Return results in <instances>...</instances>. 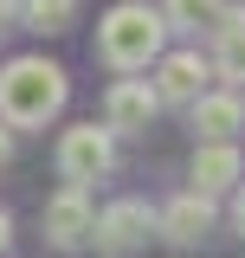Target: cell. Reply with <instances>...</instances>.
Masks as SVG:
<instances>
[{"instance_id": "9c48e42d", "label": "cell", "mask_w": 245, "mask_h": 258, "mask_svg": "<svg viewBox=\"0 0 245 258\" xmlns=\"http://www.w3.org/2000/svg\"><path fill=\"white\" fill-rule=\"evenodd\" d=\"M219 52H213V71L226 78V84H245V7H219Z\"/></svg>"}, {"instance_id": "9a60e30c", "label": "cell", "mask_w": 245, "mask_h": 258, "mask_svg": "<svg viewBox=\"0 0 245 258\" xmlns=\"http://www.w3.org/2000/svg\"><path fill=\"white\" fill-rule=\"evenodd\" d=\"M13 20H20V0H0V32L13 26Z\"/></svg>"}, {"instance_id": "8992f818", "label": "cell", "mask_w": 245, "mask_h": 258, "mask_svg": "<svg viewBox=\"0 0 245 258\" xmlns=\"http://www.w3.org/2000/svg\"><path fill=\"white\" fill-rule=\"evenodd\" d=\"M91 226H97V213H91V200H84V187H71V181H65V194L45 200V239H52L58 252L91 245Z\"/></svg>"}, {"instance_id": "e0dca14e", "label": "cell", "mask_w": 245, "mask_h": 258, "mask_svg": "<svg viewBox=\"0 0 245 258\" xmlns=\"http://www.w3.org/2000/svg\"><path fill=\"white\" fill-rule=\"evenodd\" d=\"M7 239H13V220H7V213H0V252H7Z\"/></svg>"}, {"instance_id": "52a82bcc", "label": "cell", "mask_w": 245, "mask_h": 258, "mask_svg": "<svg viewBox=\"0 0 245 258\" xmlns=\"http://www.w3.org/2000/svg\"><path fill=\"white\" fill-rule=\"evenodd\" d=\"M239 174H245V161L239 149H232V136H207L200 149H194V194H226V187H239Z\"/></svg>"}, {"instance_id": "5bb4252c", "label": "cell", "mask_w": 245, "mask_h": 258, "mask_svg": "<svg viewBox=\"0 0 245 258\" xmlns=\"http://www.w3.org/2000/svg\"><path fill=\"white\" fill-rule=\"evenodd\" d=\"M232 226L245 232V174H239V194H232Z\"/></svg>"}, {"instance_id": "2e32d148", "label": "cell", "mask_w": 245, "mask_h": 258, "mask_svg": "<svg viewBox=\"0 0 245 258\" xmlns=\"http://www.w3.org/2000/svg\"><path fill=\"white\" fill-rule=\"evenodd\" d=\"M13 161V129H0V168Z\"/></svg>"}, {"instance_id": "5b68a950", "label": "cell", "mask_w": 245, "mask_h": 258, "mask_svg": "<svg viewBox=\"0 0 245 258\" xmlns=\"http://www.w3.org/2000/svg\"><path fill=\"white\" fill-rule=\"evenodd\" d=\"M155 110H161L155 84H149V78H129V71H122L116 84H110V97H103V123H110V136H136V129H149Z\"/></svg>"}, {"instance_id": "277c9868", "label": "cell", "mask_w": 245, "mask_h": 258, "mask_svg": "<svg viewBox=\"0 0 245 258\" xmlns=\"http://www.w3.org/2000/svg\"><path fill=\"white\" fill-rule=\"evenodd\" d=\"M149 232H155L149 200H116V207H103V213H97V226H91L97 252H110V258H129L136 245H149Z\"/></svg>"}, {"instance_id": "7c38bea8", "label": "cell", "mask_w": 245, "mask_h": 258, "mask_svg": "<svg viewBox=\"0 0 245 258\" xmlns=\"http://www.w3.org/2000/svg\"><path fill=\"white\" fill-rule=\"evenodd\" d=\"M78 20V0H26L20 7V26H32V32H65Z\"/></svg>"}, {"instance_id": "4fadbf2b", "label": "cell", "mask_w": 245, "mask_h": 258, "mask_svg": "<svg viewBox=\"0 0 245 258\" xmlns=\"http://www.w3.org/2000/svg\"><path fill=\"white\" fill-rule=\"evenodd\" d=\"M219 7H226V0H168L161 20L181 26V32H200V26H213V20H219Z\"/></svg>"}, {"instance_id": "6da1fadb", "label": "cell", "mask_w": 245, "mask_h": 258, "mask_svg": "<svg viewBox=\"0 0 245 258\" xmlns=\"http://www.w3.org/2000/svg\"><path fill=\"white\" fill-rule=\"evenodd\" d=\"M65 110V71L45 58H13L0 71V123L7 129H39L45 116Z\"/></svg>"}, {"instance_id": "ba28073f", "label": "cell", "mask_w": 245, "mask_h": 258, "mask_svg": "<svg viewBox=\"0 0 245 258\" xmlns=\"http://www.w3.org/2000/svg\"><path fill=\"white\" fill-rule=\"evenodd\" d=\"M155 232H161L168 245H200V239L213 232V207H207V194H181V200H168V207L155 213Z\"/></svg>"}, {"instance_id": "30bf717a", "label": "cell", "mask_w": 245, "mask_h": 258, "mask_svg": "<svg viewBox=\"0 0 245 258\" xmlns=\"http://www.w3.org/2000/svg\"><path fill=\"white\" fill-rule=\"evenodd\" d=\"M200 84H207V64H200V52H174V58H161L155 97H161V103H194V97H200Z\"/></svg>"}, {"instance_id": "8fae6325", "label": "cell", "mask_w": 245, "mask_h": 258, "mask_svg": "<svg viewBox=\"0 0 245 258\" xmlns=\"http://www.w3.org/2000/svg\"><path fill=\"white\" fill-rule=\"evenodd\" d=\"M187 110H194V129H200V142H207V136H232V129L245 123L239 91H200Z\"/></svg>"}, {"instance_id": "3957f363", "label": "cell", "mask_w": 245, "mask_h": 258, "mask_svg": "<svg viewBox=\"0 0 245 258\" xmlns=\"http://www.w3.org/2000/svg\"><path fill=\"white\" fill-rule=\"evenodd\" d=\"M110 161H116V149H110V123H78L58 136V174L71 181V187H91V181H103L110 174Z\"/></svg>"}, {"instance_id": "7a4b0ae2", "label": "cell", "mask_w": 245, "mask_h": 258, "mask_svg": "<svg viewBox=\"0 0 245 258\" xmlns=\"http://www.w3.org/2000/svg\"><path fill=\"white\" fill-rule=\"evenodd\" d=\"M161 32H168V20H161L155 7L122 0V7L103 13V26H97V52H103L110 71H142V64L161 52Z\"/></svg>"}]
</instances>
